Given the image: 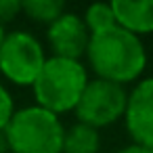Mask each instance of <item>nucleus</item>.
Masks as SVG:
<instances>
[{"label":"nucleus","mask_w":153,"mask_h":153,"mask_svg":"<svg viewBox=\"0 0 153 153\" xmlns=\"http://www.w3.org/2000/svg\"><path fill=\"white\" fill-rule=\"evenodd\" d=\"M86 57L97 78L120 86L138 80L147 67V51L143 40L120 25L92 34Z\"/></svg>","instance_id":"f257e3e1"},{"label":"nucleus","mask_w":153,"mask_h":153,"mask_svg":"<svg viewBox=\"0 0 153 153\" xmlns=\"http://www.w3.org/2000/svg\"><path fill=\"white\" fill-rule=\"evenodd\" d=\"M88 84V69L82 61L48 57L36 82L32 84L36 105L61 115L76 109Z\"/></svg>","instance_id":"f03ea898"},{"label":"nucleus","mask_w":153,"mask_h":153,"mask_svg":"<svg viewBox=\"0 0 153 153\" xmlns=\"http://www.w3.org/2000/svg\"><path fill=\"white\" fill-rule=\"evenodd\" d=\"M126 103H128V90L124 86L101 80V78H92L88 80L74 113L78 122L88 124L99 130L124 117Z\"/></svg>","instance_id":"39448f33"},{"label":"nucleus","mask_w":153,"mask_h":153,"mask_svg":"<svg viewBox=\"0 0 153 153\" xmlns=\"http://www.w3.org/2000/svg\"><path fill=\"white\" fill-rule=\"evenodd\" d=\"M115 13V23L134 34H153V0H113L111 2Z\"/></svg>","instance_id":"6e6552de"},{"label":"nucleus","mask_w":153,"mask_h":153,"mask_svg":"<svg viewBox=\"0 0 153 153\" xmlns=\"http://www.w3.org/2000/svg\"><path fill=\"white\" fill-rule=\"evenodd\" d=\"M46 38H48V44H51L55 57L80 61L82 57H86L90 32L84 23L82 15H78L74 11H65L48 25Z\"/></svg>","instance_id":"0eeeda50"},{"label":"nucleus","mask_w":153,"mask_h":153,"mask_svg":"<svg viewBox=\"0 0 153 153\" xmlns=\"http://www.w3.org/2000/svg\"><path fill=\"white\" fill-rule=\"evenodd\" d=\"M115 153H153V149H147V147H143V145H128V147H124V149H120V151H115Z\"/></svg>","instance_id":"4468645a"},{"label":"nucleus","mask_w":153,"mask_h":153,"mask_svg":"<svg viewBox=\"0 0 153 153\" xmlns=\"http://www.w3.org/2000/svg\"><path fill=\"white\" fill-rule=\"evenodd\" d=\"M21 13L36 23L51 25L59 15L65 13L63 0H21Z\"/></svg>","instance_id":"9d476101"},{"label":"nucleus","mask_w":153,"mask_h":153,"mask_svg":"<svg viewBox=\"0 0 153 153\" xmlns=\"http://www.w3.org/2000/svg\"><path fill=\"white\" fill-rule=\"evenodd\" d=\"M2 134L11 153H63L65 126L40 105L17 109Z\"/></svg>","instance_id":"7ed1b4c3"},{"label":"nucleus","mask_w":153,"mask_h":153,"mask_svg":"<svg viewBox=\"0 0 153 153\" xmlns=\"http://www.w3.org/2000/svg\"><path fill=\"white\" fill-rule=\"evenodd\" d=\"M90 36L92 34H101V32H107L111 27H115V13H113V7L111 2H94V4H88L84 15H82Z\"/></svg>","instance_id":"9b49d317"},{"label":"nucleus","mask_w":153,"mask_h":153,"mask_svg":"<svg viewBox=\"0 0 153 153\" xmlns=\"http://www.w3.org/2000/svg\"><path fill=\"white\" fill-rule=\"evenodd\" d=\"M21 13V0H0V23H9Z\"/></svg>","instance_id":"ddd939ff"},{"label":"nucleus","mask_w":153,"mask_h":153,"mask_svg":"<svg viewBox=\"0 0 153 153\" xmlns=\"http://www.w3.org/2000/svg\"><path fill=\"white\" fill-rule=\"evenodd\" d=\"M101 147V134L97 128L76 122L65 128L63 134V153H97Z\"/></svg>","instance_id":"1a4fd4ad"},{"label":"nucleus","mask_w":153,"mask_h":153,"mask_svg":"<svg viewBox=\"0 0 153 153\" xmlns=\"http://www.w3.org/2000/svg\"><path fill=\"white\" fill-rule=\"evenodd\" d=\"M4 34H7V32H4V25H2V23H0V42H2V38H4Z\"/></svg>","instance_id":"2eb2a0df"},{"label":"nucleus","mask_w":153,"mask_h":153,"mask_svg":"<svg viewBox=\"0 0 153 153\" xmlns=\"http://www.w3.org/2000/svg\"><path fill=\"white\" fill-rule=\"evenodd\" d=\"M46 59L42 42L30 32H7L0 42V74L17 86H32Z\"/></svg>","instance_id":"20e7f679"},{"label":"nucleus","mask_w":153,"mask_h":153,"mask_svg":"<svg viewBox=\"0 0 153 153\" xmlns=\"http://www.w3.org/2000/svg\"><path fill=\"white\" fill-rule=\"evenodd\" d=\"M124 122L134 145L153 149V78L138 80L128 92Z\"/></svg>","instance_id":"423d86ee"},{"label":"nucleus","mask_w":153,"mask_h":153,"mask_svg":"<svg viewBox=\"0 0 153 153\" xmlns=\"http://www.w3.org/2000/svg\"><path fill=\"white\" fill-rule=\"evenodd\" d=\"M15 101H13V94L9 92V88L0 82V132H4V128L9 126L13 113H15Z\"/></svg>","instance_id":"f8f14e48"}]
</instances>
